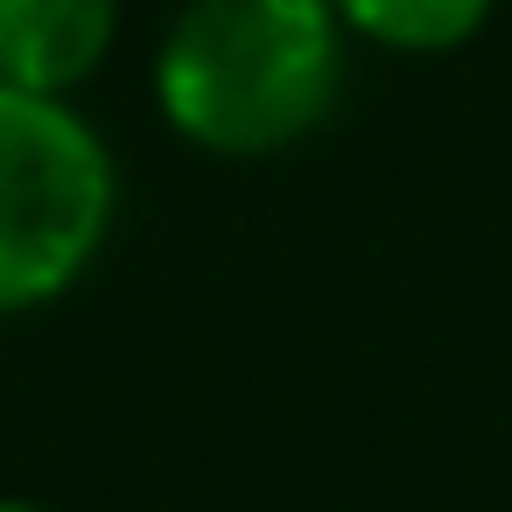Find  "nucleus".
I'll return each mask as SVG.
<instances>
[{"label": "nucleus", "instance_id": "20e7f679", "mask_svg": "<svg viewBox=\"0 0 512 512\" xmlns=\"http://www.w3.org/2000/svg\"><path fill=\"white\" fill-rule=\"evenodd\" d=\"M337 22L379 50L400 57H442L463 50L484 22H491V0H330Z\"/></svg>", "mask_w": 512, "mask_h": 512}, {"label": "nucleus", "instance_id": "f03ea898", "mask_svg": "<svg viewBox=\"0 0 512 512\" xmlns=\"http://www.w3.org/2000/svg\"><path fill=\"white\" fill-rule=\"evenodd\" d=\"M113 204L106 141L64 99L0 85V316L57 302L99 260Z\"/></svg>", "mask_w": 512, "mask_h": 512}, {"label": "nucleus", "instance_id": "f257e3e1", "mask_svg": "<svg viewBox=\"0 0 512 512\" xmlns=\"http://www.w3.org/2000/svg\"><path fill=\"white\" fill-rule=\"evenodd\" d=\"M344 22L330 0H190L155 57V99L204 155H274L330 120Z\"/></svg>", "mask_w": 512, "mask_h": 512}, {"label": "nucleus", "instance_id": "7ed1b4c3", "mask_svg": "<svg viewBox=\"0 0 512 512\" xmlns=\"http://www.w3.org/2000/svg\"><path fill=\"white\" fill-rule=\"evenodd\" d=\"M120 29V0H0V85L64 99L85 85Z\"/></svg>", "mask_w": 512, "mask_h": 512}, {"label": "nucleus", "instance_id": "39448f33", "mask_svg": "<svg viewBox=\"0 0 512 512\" xmlns=\"http://www.w3.org/2000/svg\"><path fill=\"white\" fill-rule=\"evenodd\" d=\"M0 512H50V505H29V498H0Z\"/></svg>", "mask_w": 512, "mask_h": 512}]
</instances>
